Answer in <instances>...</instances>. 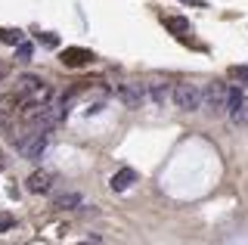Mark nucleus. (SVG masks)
I'll list each match as a JSON object with an SVG mask.
<instances>
[{
	"label": "nucleus",
	"mask_w": 248,
	"mask_h": 245,
	"mask_svg": "<svg viewBox=\"0 0 248 245\" xmlns=\"http://www.w3.org/2000/svg\"><path fill=\"white\" fill-rule=\"evenodd\" d=\"M170 99H174V106L180 112H196L202 106V87L199 84H189V81H180L170 90Z\"/></svg>",
	"instance_id": "f257e3e1"
},
{
	"label": "nucleus",
	"mask_w": 248,
	"mask_h": 245,
	"mask_svg": "<svg viewBox=\"0 0 248 245\" xmlns=\"http://www.w3.org/2000/svg\"><path fill=\"white\" fill-rule=\"evenodd\" d=\"M202 112H208V115H223L227 112V84H220V81H214V84H208L205 90H202V106H199Z\"/></svg>",
	"instance_id": "f03ea898"
},
{
	"label": "nucleus",
	"mask_w": 248,
	"mask_h": 245,
	"mask_svg": "<svg viewBox=\"0 0 248 245\" xmlns=\"http://www.w3.org/2000/svg\"><path fill=\"white\" fill-rule=\"evenodd\" d=\"M118 99L127 109H140V106L146 103V90L140 87V84H121L118 87Z\"/></svg>",
	"instance_id": "7ed1b4c3"
},
{
	"label": "nucleus",
	"mask_w": 248,
	"mask_h": 245,
	"mask_svg": "<svg viewBox=\"0 0 248 245\" xmlns=\"http://www.w3.org/2000/svg\"><path fill=\"white\" fill-rule=\"evenodd\" d=\"M25 183H28V193L44 196V193H50V189H53V183H56V174H53V171H34Z\"/></svg>",
	"instance_id": "20e7f679"
},
{
	"label": "nucleus",
	"mask_w": 248,
	"mask_h": 245,
	"mask_svg": "<svg viewBox=\"0 0 248 245\" xmlns=\"http://www.w3.org/2000/svg\"><path fill=\"white\" fill-rule=\"evenodd\" d=\"M134 183H137L134 168H118V171L112 174V180H108V186H112V193H124V189H130Z\"/></svg>",
	"instance_id": "39448f33"
},
{
	"label": "nucleus",
	"mask_w": 248,
	"mask_h": 245,
	"mask_svg": "<svg viewBox=\"0 0 248 245\" xmlns=\"http://www.w3.org/2000/svg\"><path fill=\"white\" fill-rule=\"evenodd\" d=\"M90 59H93L90 50H81V47H65L62 50V65H68V68H78V65L90 62Z\"/></svg>",
	"instance_id": "423d86ee"
},
{
	"label": "nucleus",
	"mask_w": 248,
	"mask_h": 245,
	"mask_svg": "<svg viewBox=\"0 0 248 245\" xmlns=\"http://www.w3.org/2000/svg\"><path fill=\"white\" fill-rule=\"evenodd\" d=\"M53 208H59V211H72V208H81V196L78 193H62L53 199Z\"/></svg>",
	"instance_id": "0eeeda50"
},
{
	"label": "nucleus",
	"mask_w": 248,
	"mask_h": 245,
	"mask_svg": "<svg viewBox=\"0 0 248 245\" xmlns=\"http://www.w3.org/2000/svg\"><path fill=\"white\" fill-rule=\"evenodd\" d=\"M41 84H44V81L37 78V75H22L19 84H16V90H19V96H28V93H34Z\"/></svg>",
	"instance_id": "6e6552de"
},
{
	"label": "nucleus",
	"mask_w": 248,
	"mask_h": 245,
	"mask_svg": "<svg viewBox=\"0 0 248 245\" xmlns=\"http://www.w3.org/2000/svg\"><path fill=\"white\" fill-rule=\"evenodd\" d=\"M227 115H230V121H232L236 127H245V124H248V99H242V103H239L236 109H230Z\"/></svg>",
	"instance_id": "1a4fd4ad"
},
{
	"label": "nucleus",
	"mask_w": 248,
	"mask_h": 245,
	"mask_svg": "<svg viewBox=\"0 0 248 245\" xmlns=\"http://www.w3.org/2000/svg\"><path fill=\"white\" fill-rule=\"evenodd\" d=\"M168 96H170V90H168V87H165L161 81L149 84V99H152L155 106H165V103H168Z\"/></svg>",
	"instance_id": "9d476101"
},
{
	"label": "nucleus",
	"mask_w": 248,
	"mask_h": 245,
	"mask_svg": "<svg viewBox=\"0 0 248 245\" xmlns=\"http://www.w3.org/2000/svg\"><path fill=\"white\" fill-rule=\"evenodd\" d=\"M165 25H168V31H174V34H189V19H183V16H168Z\"/></svg>",
	"instance_id": "9b49d317"
},
{
	"label": "nucleus",
	"mask_w": 248,
	"mask_h": 245,
	"mask_svg": "<svg viewBox=\"0 0 248 245\" xmlns=\"http://www.w3.org/2000/svg\"><path fill=\"white\" fill-rule=\"evenodd\" d=\"M242 99H245V90H242V87H232V90H227V112H230V109H236V106L242 103Z\"/></svg>",
	"instance_id": "f8f14e48"
},
{
	"label": "nucleus",
	"mask_w": 248,
	"mask_h": 245,
	"mask_svg": "<svg viewBox=\"0 0 248 245\" xmlns=\"http://www.w3.org/2000/svg\"><path fill=\"white\" fill-rule=\"evenodd\" d=\"M28 59H31V44L19 41V44H16V62H28Z\"/></svg>",
	"instance_id": "ddd939ff"
},
{
	"label": "nucleus",
	"mask_w": 248,
	"mask_h": 245,
	"mask_svg": "<svg viewBox=\"0 0 248 245\" xmlns=\"http://www.w3.org/2000/svg\"><path fill=\"white\" fill-rule=\"evenodd\" d=\"M0 41H3V44H13V47H16V44L22 41V31H13V28H3V31H0Z\"/></svg>",
	"instance_id": "4468645a"
},
{
	"label": "nucleus",
	"mask_w": 248,
	"mask_h": 245,
	"mask_svg": "<svg viewBox=\"0 0 248 245\" xmlns=\"http://www.w3.org/2000/svg\"><path fill=\"white\" fill-rule=\"evenodd\" d=\"M230 75H232V78H239V81H248V68H239V65H232V68H230Z\"/></svg>",
	"instance_id": "2eb2a0df"
},
{
	"label": "nucleus",
	"mask_w": 248,
	"mask_h": 245,
	"mask_svg": "<svg viewBox=\"0 0 248 245\" xmlns=\"http://www.w3.org/2000/svg\"><path fill=\"white\" fill-rule=\"evenodd\" d=\"M41 41L46 44V47H56V44H59V37H56V34H41Z\"/></svg>",
	"instance_id": "dca6fc26"
},
{
	"label": "nucleus",
	"mask_w": 248,
	"mask_h": 245,
	"mask_svg": "<svg viewBox=\"0 0 248 245\" xmlns=\"http://www.w3.org/2000/svg\"><path fill=\"white\" fill-rule=\"evenodd\" d=\"M13 227V217H0V230H10Z\"/></svg>",
	"instance_id": "f3484780"
},
{
	"label": "nucleus",
	"mask_w": 248,
	"mask_h": 245,
	"mask_svg": "<svg viewBox=\"0 0 248 245\" xmlns=\"http://www.w3.org/2000/svg\"><path fill=\"white\" fill-rule=\"evenodd\" d=\"M6 72H10V65H6V62H0V78H3Z\"/></svg>",
	"instance_id": "a211bd4d"
},
{
	"label": "nucleus",
	"mask_w": 248,
	"mask_h": 245,
	"mask_svg": "<svg viewBox=\"0 0 248 245\" xmlns=\"http://www.w3.org/2000/svg\"><path fill=\"white\" fill-rule=\"evenodd\" d=\"M78 245H96V242H78Z\"/></svg>",
	"instance_id": "6ab92c4d"
}]
</instances>
